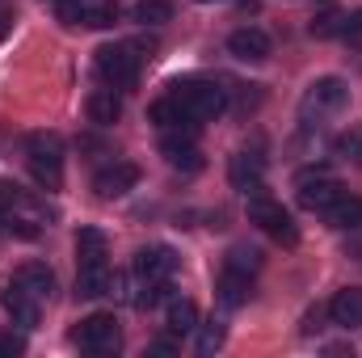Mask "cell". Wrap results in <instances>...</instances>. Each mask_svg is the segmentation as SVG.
I'll use <instances>...</instances> for the list:
<instances>
[{"label":"cell","mask_w":362,"mask_h":358,"mask_svg":"<svg viewBox=\"0 0 362 358\" xmlns=\"http://www.w3.org/2000/svg\"><path fill=\"white\" fill-rule=\"evenodd\" d=\"M0 215H4V228L17 236H38V228L47 224V207L17 181H0Z\"/></svg>","instance_id":"cell-1"},{"label":"cell","mask_w":362,"mask_h":358,"mask_svg":"<svg viewBox=\"0 0 362 358\" xmlns=\"http://www.w3.org/2000/svg\"><path fill=\"white\" fill-rule=\"evenodd\" d=\"M25 161H30V173L42 190L64 185V139L55 131H34L25 139Z\"/></svg>","instance_id":"cell-2"},{"label":"cell","mask_w":362,"mask_h":358,"mask_svg":"<svg viewBox=\"0 0 362 358\" xmlns=\"http://www.w3.org/2000/svg\"><path fill=\"white\" fill-rule=\"evenodd\" d=\"M173 97L181 101V114H185L194 127H202V122H211V118H219V114L228 110L223 89L211 85V81H185V85H173Z\"/></svg>","instance_id":"cell-3"},{"label":"cell","mask_w":362,"mask_h":358,"mask_svg":"<svg viewBox=\"0 0 362 358\" xmlns=\"http://www.w3.org/2000/svg\"><path fill=\"white\" fill-rule=\"evenodd\" d=\"M249 219H253L270 241H278V245H286V249L299 245V228H295L291 211H282V202H274L266 194H249Z\"/></svg>","instance_id":"cell-4"},{"label":"cell","mask_w":362,"mask_h":358,"mask_svg":"<svg viewBox=\"0 0 362 358\" xmlns=\"http://www.w3.org/2000/svg\"><path fill=\"white\" fill-rule=\"evenodd\" d=\"M139 59L131 42H114V47H101L97 51V76L110 85V89H131L139 81Z\"/></svg>","instance_id":"cell-5"},{"label":"cell","mask_w":362,"mask_h":358,"mask_svg":"<svg viewBox=\"0 0 362 358\" xmlns=\"http://www.w3.org/2000/svg\"><path fill=\"white\" fill-rule=\"evenodd\" d=\"M76 342H81V350H89V354H114V350L122 346V329H118V321H114L110 312H93V316L81 321Z\"/></svg>","instance_id":"cell-6"},{"label":"cell","mask_w":362,"mask_h":358,"mask_svg":"<svg viewBox=\"0 0 362 358\" xmlns=\"http://www.w3.org/2000/svg\"><path fill=\"white\" fill-rule=\"evenodd\" d=\"M346 101H350V85L341 76H320L303 93V114H316V118L320 114H337V110H346Z\"/></svg>","instance_id":"cell-7"},{"label":"cell","mask_w":362,"mask_h":358,"mask_svg":"<svg viewBox=\"0 0 362 358\" xmlns=\"http://www.w3.org/2000/svg\"><path fill=\"white\" fill-rule=\"evenodd\" d=\"M194 131H198V127H173V131H165L160 156H165L173 169H185V173L202 169V152H198V144H194Z\"/></svg>","instance_id":"cell-8"},{"label":"cell","mask_w":362,"mask_h":358,"mask_svg":"<svg viewBox=\"0 0 362 358\" xmlns=\"http://www.w3.org/2000/svg\"><path fill=\"white\" fill-rule=\"evenodd\" d=\"M135 274L144 282H169L177 274V253L169 245H152V249H139L135 258Z\"/></svg>","instance_id":"cell-9"},{"label":"cell","mask_w":362,"mask_h":358,"mask_svg":"<svg viewBox=\"0 0 362 358\" xmlns=\"http://www.w3.org/2000/svg\"><path fill=\"white\" fill-rule=\"evenodd\" d=\"M0 304H4V312H8V321L21 329V333H30V329H38V299L25 291V287H17V282H8L4 287V295H0Z\"/></svg>","instance_id":"cell-10"},{"label":"cell","mask_w":362,"mask_h":358,"mask_svg":"<svg viewBox=\"0 0 362 358\" xmlns=\"http://www.w3.org/2000/svg\"><path fill=\"white\" fill-rule=\"evenodd\" d=\"M135 181H139V169L131 161H114L93 178V190H97V198H122L127 190H135Z\"/></svg>","instance_id":"cell-11"},{"label":"cell","mask_w":362,"mask_h":358,"mask_svg":"<svg viewBox=\"0 0 362 358\" xmlns=\"http://www.w3.org/2000/svg\"><path fill=\"white\" fill-rule=\"evenodd\" d=\"M228 51H232L236 59H245V64H262V59H270V34L257 30V25L232 30V34H228Z\"/></svg>","instance_id":"cell-12"},{"label":"cell","mask_w":362,"mask_h":358,"mask_svg":"<svg viewBox=\"0 0 362 358\" xmlns=\"http://www.w3.org/2000/svg\"><path fill=\"white\" fill-rule=\"evenodd\" d=\"M228 178H232V185H236L240 194H262V190H266V185H262V181H266V161H262L257 152H236Z\"/></svg>","instance_id":"cell-13"},{"label":"cell","mask_w":362,"mask_h":358,"mask_svg":"<svg viewBox=\"0 0 362 358\" xmlns=\"http://www.w3.org/2000/svg\"><path fill=\"white\" fill-rule=\"evenodd\" d=\"M346 190L337 185V181H329V178H316V181H303L299 185V207L303 211H316V215H325L337 198H341Z\"/></svg>","instance_id":"cell-14"},{"label":"cell","mask_w":362,"mask_h":358,"mask_svg":"<svg viewBox=\"0 0 362 358\" xmlns=\"http://www.w3.org/2000/svg\"><path fill=\"white\" fill-rule=\"evenodd\" d=\"M329 316H333V325H341V329H362V287L337 291L333 304H329Z\"/></svg>","instance_id":"cell-15"},{"label":"cell","mask_w":362,"mask_h":358,"mask_svg":"<svg viewBox=\"0 0 362 358\" xmlns=\"http://www.w3.org/2000/svg\"><path fill=\"white\" fill-rule=\"evenodd\" d=\"M64 21L68 25H93V30H105L118 21V8L114 4H64Z\"/></svg>","instance_id":"cell-16"},{"label":"cell","mask_w":362,"mask_h":358,"mask_svg":"<svg viewBox=\"0 0 362 358\" xmlns=\"http://www.w3.org/2000/svg\"><path fill=\"white\" fill-rule=\"evenodd\" d=\"M325 224L337 228V232H354V228H362V198L358 194H341V198L325 211Z\"/></svg>","instance_id":"cell-17"},{"label":"cell","mask_w":362,"mask_h":358,"mask_svg":"<svg viewBox=\"0 0 362 358\" xmlns=\"http://www.w3.org/2000/svg\"><path fill=\"white\" fill-rule=\"evenodd\" d=\"M122 118V97L114 89H93L89 93V122L97 127H114Z\"/></svg>","instance_id":"cell-18"},{"label":"cell","mask_w":362,"mask_h":358,"mask_svg":"<svg viewBox=\"0 0 362 358\" xmlns=\"http://www.w3.org/2000/svg\"><path fill=\"white\" fill-rule=\"evenodd\" d=\"M17 287H25L34 299H51V291H55V274L42 266V262H25V266L17 270Z\"/></svg>","instance_id":"cell-19"},{"label":"cell","mask_w":362,"mask_h":358,"mask_svg":"<svg viewBox=\"0 0 362 358\" xmlns=\"http://www.w3.org/2000/svg\"><path fill=\"white\" fill-rule=\"evenodd\" d=\"M249 295H253V278L223 266V278H219V304H223V308H240V304H249Z\"/></svg>","instance_id":"cell-20"},{"label":"cell","mask_w":362,"mask_h":358,"mask_svg":"<svg viewBox=\"0 0 362 358\" xmlns=\"http://www.w3.org/2000/svg\"><path fill=\"white\" fill-rule=\"evenodd\" d=\"M76 262L81 266H105V232L101 228H81L76 232Z\"/></svg>","instance_id":"cell-21"},{"label":"cell","mask_w":362,"mask_h":358,"mask_svg":"<svg viewBox=\"0 0 362 358\" xmlns=\"http://www.w3.org/2000/svg\"><path fill=\"white\" fill-rule=\"evenodd\" d=\"M110 270L105 266H81L76 274V295L81 299H101V295H110Z\"/></svg>","instance_id":"cell-22"},{"label":"cell","mask_w":362,"mask_h":358,"mask_svg":"<svg viewBox=\"0 0 362 358\" xmlns=\"http://www.w3.org/2000/svg\"><path fill=\"white\" fill-rule=\"evenodd\" d=\"M198 329V308L189 299H169V333H194Z\"/></svg>","instance_id":"cell-23"},{"label":"cell","mask_w":362,"mask_h":358,"mask_svg":"<svg viewBox=\"0 0 362 358\" xmlns=\"http://www.w3.org/2000/svg\"><path fill=\"white\" fill-rule=\"evenodd\" d=\"M131 17H135L139 25H165V21L173 17V4H169V0H139V4L131 8Z\"/></svg>","instance_id":"cell-24"},{"label":"cell","mask_w":362,"mask_h":358,"mask_svg":"<svg viewBox=\"0 0 362 358\" xmlns=\"http://www.w3.org/2000/svg\"><path fill=\"white\" fill-rule=\"evenodd\" d=\"M223 266L236 270V274H249V278H253V274L262 270V253H257V249H245V245H236V249L228 253V262H223Z\"/></svg>","instance_id":"cell-25"},{"label":"cell","mask_w":362,"mask_h":358,"mask_svg":"<svg viewBox=\"0 0 362 358\" xmlns=\"http://www.w3.org/2000/svg\"><path fill=\"white\" fill-rule=\"evenodd\" d=\"M333 156H337V161H354V165H362V131L337 135V144H333Z\"/></svg>","instance_id":"cell-26"},{"label":"cell","mask_w":362,"mask_h":358,"mask_svg":"<svg viewBox=\"0 0 362 358\" xmlns=\"http://www.w3.org/2000/svg\"><path fill=\"white\" fill-rule=\"evenodd\" d=\"M341 21H346V17L329 8V13H316L308 30H312V38H333V34H341Z\"/></svg>","instance_id":"cell-27"},{"label":"cell","mask_w":362,"mask_h":358,"mask_svg":"<svg viewBox=\"0 0 362 358\" xmlns=\"http://www.w3.org/2000/svg\"><path fill=\"white\" fill-rule=\"evenodd\" d=\"M219 346H223V325H219V321L202 325V329H198V354H215Z\"/></svg>","instance_id":"cell-28"},{"label":"cell","mask_w":362,"mask_h":358,"mask_svg":"<svg viewBox=\"0 0 362 358\" xmlns=\"http://www.w3.org/2000/svg\"><path fill=\"white\" fill-rule=\"evenodd\" d=\"M341 38H346L350 47H362V8L358 13H346V21H341Z\"/></svg>","instance_id":"cell-29"},{"label":"cell","mask_w":362,"mask_h":358,"mask_svg":"<svg viewBox=\"0 0 362 358\" xmlns=\"http://www.w3.org/2000/svg\"><path fill=\"white\" fill-rule=\"evenodd\" d=\"M25 350V337L21 333H0V358H13Z\"/></svg>","instance_id":"cell-30"},{"label":"cell","mask_w":362,"mask_h":358,"mask_svg":"<svg viewBox=\"0 0 362 358\" xmlns=\"http://www.w3.org/2000/svg\"><path fill=\"white\" fill-rule=\"evenodd\" d=\"M152 350H156V354H173V342H169V337H160V342H156Z\"/></svg>","instance_id":"cell-31"},{"label":"cell","mask_w":362,"mask_h":358,"mask_svg":"<svg viewBox=\"0 0 362 358\" xmlns=\"http://www.w3.org/2000/svg\"><path fill=\"white\" fill-rule=\"evenodd\" d=\"M0 4H4V0H0Z\"/></svg>","instance_id":"cell-32"}]
</instances>
